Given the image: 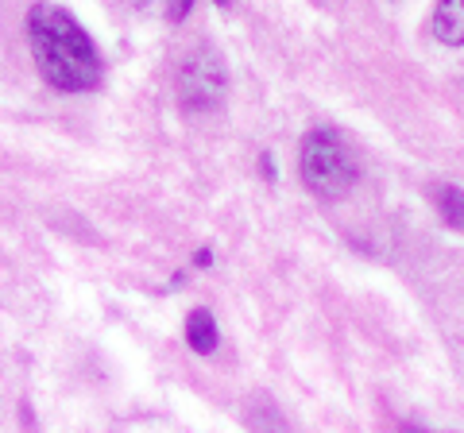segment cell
I'll list each match as a JSON object with an SVG mask.
<instances>
[{"mask_svg": "<svg viewBox=\"0 0 464 433\" xmlns=\"http://www.w3.org/2000/svg\"><path fill=\"white\" fill-rule=\"evenodd\" d=\"M27 39H32L39 74L54 90L82 93L101 82V54L93 47V39L85 35V27L66 8L35 5L27 12Z\"/></svg>", "mask_w": 464, "mask_h": 433, "instance_id": "cell-1", "label": "cell"}, {"mask_svg": "<svg viewBox=\"0 0 464 433\" xmlns=\"http://www.w3.org/2000/svg\"><path fill=\"white\" fill-rule=\"evenodd\" d=\"M298 170L306 190H314L317 197H341L356 182V155L333 128H314L302 136Z\"/></svg>", "mask_w": 464, "mask_h": 433, "instance_id": "cell-2", "label": "cell"}, {"mask_svg": "<svg viewBox=\"0 0 464 433\" xmlns=\"http://www.w3.org/2000/svg\"><path fill=\"white\" fill-rule=\"evenodd\" d=\"M179 101L190 112H209L225 101L228 93V70H225V59L217 54L213 47H194L190 54L182 59L179 66Z\"/></svg>", "mask_w": 464, "mask_h": 433, "instance_id": "cell-3", "label": "cell"}, {"mask_svg": "<svg viewBox=\"0 0 464 433\" xmlns=\"http://www.w3.org/2000/svg\"><path fill=\"white\" fill-rule=\"evenodd\" d=\"M433 35L445 47H464V0H445L433 12Z\"/></svg>", "mask_w": 464, "mask_h": 433, "instance_id": "cell-4", "label": "cell"}, {"mask_svg": "<svg viewBox=\"0 0 464 433\" xmlns=\"http://www.w3.org/2000/svg\"><path fill=\"white\" fill-rule=\"evenodd\" d=\"M217 341H221V333H217V322L209 310H190V317H186V344H190L194 352L209 356L217 349Z\"/></svg>", "mask_w": 464, "mask_h": 433, "instance_id": "cell-5", "label": "cell"}, {"mask_svg": "<svg viewBox=\"0 0 464 433\" xmlns=\"http://www.w3.org/2000/svg\"><path fill=\"white\" fill-rule=\"evenodd\" d=\"M433 206H438L449 228H460L464 233V190L460 186H433Z\"/></svg>", "mask_w": 464, "mask_h": 433, "instance_id": "cell-6", "label": "cell"}, {"mask_svg": "<svg viewBox=\"0 0 464 433\" xmlns=\"http://www.w3.org/2000/svg\"><path fill=\"white\" fill-rule=\"evenodd\" d=\"M194 264H198V267H209V264H213V252H209V248H201V252L194 255Z\"/></svg>", "mask_w": 464, "mask_h": 433, "instance_id": "cell-7", "label": "cell"}, {"mask_svg": "<svg viewBox=\"0 0 464 433\" xmlns=\"http://www.w3.org/2000/svg\"><path fill=\"white\" fill-rule=\"evenodd\" d=\"M186 12H190V5H186V0H182V5H174V8H170V20H182Z\"/></svg>", "mask_w": 464, "mask_h": 433, "instance_id": "cell-8", "label": "cell"}, {"mask_svg": "<svg viewBox=\"0 0 464 433\" xmlns=\"http://www.w3.org/2000/svg\"><path fill=\"white\" fill-rule=\"evenodd\" d=\"M259 170H264L267 178H275V163H271V155H264V163H259Z\"/></svg>", "mask_w": 464, "mask_h": 433, "instance_id": "cell-9", "label": "cell"}, {"mask_svg": "<svg viewBox=\"0 0 464 433\" xmlns=\"http://www.w3.org/2000/svg\"><path fill=\"white\" fill-rule=\"evenodd\" d=\"M399 433H430V429H418V426H402Z\"/></svg>", "mask_w": 464, "mask_h": 433, "instance_id": "cell-10", "label": "cell"}]
</instances>
